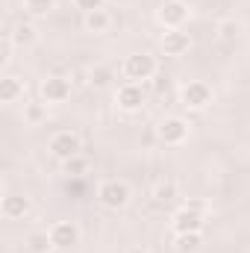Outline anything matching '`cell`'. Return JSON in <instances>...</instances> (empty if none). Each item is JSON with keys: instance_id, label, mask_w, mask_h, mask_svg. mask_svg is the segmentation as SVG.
Listing matches in <instances>:
<instances>
[{"instance_id": "2e32d148", "label": "cell", "mask_w": 250, "mask_h": 253, "mask_svg": "<svg viewBox=\"0 0 250 253\" xmlns=\"http://www.w3.org/2000/svg\"><path fill=\"white\" fill-rule=\"evenodd\" d=\"M9 36H12L15 47H33V44L39 42V30H36L30 21H21V24H15V27L9 30Z\"/></svg>"}, {"instance_id": "5b68a950", "label": "cell", "mask_w": 250, "mask_h": 253, "mask_svg": "<svg viewBox=\"0 0 250 253\" xmlns=\"http://www.w3.org/2000/svg\"><path fill=\"white\" fill-rule=\"evenodd\" d=\"M188 132H191V126H188V121L186 118H180V115H168V118H162L159 126H156L159 141L168 144V147H180V144H186Z\"/></svg>"}, {"instance_id": "e0dca14e", "label": "cell", "mask_w": 250, "mask_h": 253, "mask_svg": "<svg viewBox=\"0 0 250 253\" xmlns=\"http://www.w3.org/2000/svg\"><path fill=\"white\" fill-rule=\"evenodd\" d=\"M150 200H153L156 206H165V203L177 200V183H174L171 177L156 180V183H153V189H150Z\"/></svg>"}, {"instance_id": "cb8c5ba5", "label": "cell", "mask_w": 250, "mask_h": 253, "mask_svg": "<svg viewBox=\"0 0 250 253\" xmlns=\"http://www.w3.org/2000/svg\"><path fill=\"white\" fill-rule=\"evenodd\" d=\"M183 206H186V209H191V212H197V215H203V218H206V215L212 212V206H209V203H206L203 197H188Z\"/></svg>"}, {"instance_id": "9c48e42d", "label": "cell", "mask_w": 250, "mask_h": 253, "mask_svg": "<svg viewBox=\"0 0 250 253\" xmlns=\"http://www.w3.org/2000/svg\"><path fill=\"white\" fill-rule=\"evenodd\" d=\"M115 103H118L121 112H138L144 106V88H141V83H124L115 91Z\"/></svg>"}, {"instance_id": "d4e9b609", "label": "cell", "mask_w": 250, "mask_h": 253, "mask_svg": "<svg viewBox=\"0 0 250 253\" xmlns=\"http://www.w3.org/2000/svg\"><path fill=\"white\" fill-rule=\"evenodd\" d=\"M12 47H15V42H12V36L6 33V36H3V42H0V62H3V65L12 62Z\"/></svg>"}, {"instance_id": "7a4b0ae2", "label": "cell", "mask_w": 250, "mask_h": 253, "mask_svg": "<svg viewBox=\"0 0 250 253\" xmlns=\"http://www.w3.org/2000/svg\"><path fill=\"white\" fill-rule=\"evenodd\" d=\"M47 150H50V156H56L59 162H68V159H74V156L83 153V138H80V132H74V129H56V132L47 138Z\"/></svg>"}, {"instance_id": "4fadbf2b", "label": "cell", "mask_w": 250, "mask_h": 253, "mask_svg": "<svg viewBox=\"0 0 250 253\" xmlns=\"http://www.w3.org/2000/svg\"><path fill=\"white\" fill-rule=\"evenodd\" d=\"M83 27H85V33H91V36H103V33H109V27H112V15H109L106 9L85 12V15H83Z\"/></svg>"}, {"instance_id": "44dd1931", "label": "cell", "mask_w": 250, "mask_h": 253, "mask_svg": "<svg viewBox=\"0 0 250 253\" xmlns=\"http://www.w3.org/2000/svg\"><path fill=\"white\" fill-rule=\"evenodd\" d=\"M21 6L30 18H47L56 9V0H21Z\"/></svg>"}, {"instance_id": "603a6c76", "label": "cell", "mask_w": 250, "mask_h": 253, "mask_svg": "<svg viewBox=\"0 0 250 253\" xmlns=\"http://www.w3.org/2000/svg\"><path fill=\"white\" fill-rule=\"evenodd\" d=\"M44 118H47L44 103H24V121H27L30 126H39Z\"/></svg>"}, {"instance_id": "ffe728a7", "label": "cell", "mask_w": 250, "mask_h": 253, "mask_svg": "<svg viewBox=\"0 0 250 253\" xmlns=\"http://www.w3.org/2000/svg\"><path fill=\"white\" fill-rule=\"evenodd\" d=\"M24 248H27L30 253H50L53 251L50 233H47V230H33V233L24 239Z\"/></svg>"}, {"instance_id": "7402d4cb", "label": "cell", "mask_w": 250, "mask_h": 253, "mask_svg": "<svg viewBox=\"0 0 250 253\" xmlns=\"http://www.w3.org/2000/svg\"><path fill=\"white\" fill-rule=\"evenodd\" d=\"M88 168H91V162H88L83 153L74 156V159H68V162H62V171L68 177H83V174H88Z\"/></svg>"}, {"instance_id": "d6986e66", "label": "cell", "mask_w": 250, "mask_h": 253, "mask_svg": "<svg viewBox=\"0 0 250 253\" xmlns=\"http://www.w3.org/2000/svg\"><path fill=\"white\" fill-rule=\"evenodd\" d=\"M115 80V68L112 65H94L88 68V85L91 88H109Z\"/></svg>"}, {"instance_id": "3957f363", "label": "cell", "mask_w": 250, "mask_h": 253, "mask_svg": "<svg viewBox=\"0 0 250 253\" xmlns=\"http://www.w3.org/2000/svg\"><path fill=\"white\" fill-rule=\"evenodd\" d=\"M121 74L126 83H144L156 77V59L150 53H129L121 62Z\"/></svg>"}, {"instance_id": "7c38bea8", "label": "cell", "mask_w": 250, "mask_h": 253, "mask_svg": "<svg viewBox=\"0 0 250 253\" xmlns=\"http://www.w3.org/2000/svg\"><path fill=\"white\" fill-rule=\"evenodd\" d=\"M159 47H162L165 56H186L188 47H191V39H188V33H183V30H165Z\"/></svg>"}, {"instance_id": "30bf717a", "label": "cell", "mask_w": 250, "mask_h": 253, "mask_svg": "<svg viewBox=\"0 0 250 253\" xmlns=\"http://www.w3.org/2000/svg\"><path fill=\"white\" fill-rule=\"evenodd\" d=\"M0 212H3L6 221H21V218H27L33 212V197H27V194H6L3 203H0Z\"/></svg>"}, {"instance_id": "6da1fadb", "label": "cell", "mask_w": 250, "mask_h": 253, "mask_svg": "<svg viewBox=\"0 0 250 253\" xmlns=\"http://www.w3.org/2000/svg\"><path fill=\"white\" fill-rule=\"evenodd\" d=\"M97 200H100V206L118 212V209L129 206V200H132V189H129V183H124V180L109 177V180H103V183L97 186Z\"/></svg>"}, {"instance_id": "8fae6325", "label": "cell", "mask_w": 250, "mask_h": 253, "mask_svg": "<svg viewBox=\"0 0 250 253\" xmlns=\"http://www.w3.org/2000/svg\"><path fill=\"white\" fill-rule=\"evenodd\" d=\"M203 224H206V218L186 209V206H180L174 212V218H171V230L174 233H203Z\"/></svg>"}, {"instance_id": "4316f807", "label": "cell", "mask_w": 250, "mask_h": 253, "mask_svg": "<svg viewBox=\"0 0 250 253\" xmlns=\"http://www.w3.org/2000/svg\"><path fill=\"white\" fill-rule=\"evenodd\" d=\"M129 253H150V251H144V248H132Z\"/></svg>"}, {"instance_id": "277c9868", "label": "cell", "mask_w": 250, "mask_h": 253, "mask_svg": "<svg viewBox=\"0 0 250 253\" xmlns=\"http://www.w3.org/2000/svg\"><path fill=\"white\" fill-rule=\"evenodd\" d=\"M212 100H215L212 88H209L206 83H200V80H188L186 85L180 88V103H183L186 109H191V112H203V109H209Z\"/></svg>"}, {"instance_id": "9a60e30c", "label": "cell", "mask_w": 250, "mask_h": 253, "mask_svg": "<svg viewBox=\"0 0 250 253\" xmlns=\"http://www.w3.org/2000/svg\"><path fill=\"white\" fill-rule=\"evenodd\" d=\"M24 97V80L15 74H6L0 80V103H18Z\"/></svg>"}, {"instance_id": "52a82bcc", "label": "cell", "mask_w": 250, "mask_h": 253, "mask_svg": "<svg viewBox=\"0 0 250 253\" xmlns=\"http://www.w3.org/2000/svg\"><path fill=\"white\" fill-rule=\"evenodd\" d=\"M39 91H42V100H44V103H53V106H56V103H65V100H71L74 83H71L68 77L50 74V77H44V80H42Z\"/></svg>"}, {"instance_id": "5bb4252c", "label": "cell", "mask_w": 250, "mask_h": 253, "mask_svg": "<svg viewBox=\"0 0 250 253\" xmlns=\"http://www.w3.org/2000/svg\"><path fill=\"white\" fill-rule=\"evenodd\" d=\"M239 33H242V24H239L236 18H221V21L215 24V39H218V44H224V47L236 44V42H239Z\"/></svg>"}, {"instance_id": "ac0fdd59", "label": "cell", "mask_w": 250, "mask_h": 253, "mask_svg": "<svg viewBox=\"0 0 250 253\" xmlns=\"http://www.w3.org/2000/svg\"><path fill=\"white\" fill-rule=\"evenodd\" d=\"M174 251L177 253H200L203 251V233H174Z\"/></svg>"}, {"instance_id": "484cf974", "label": "cell", "mask_w": 250, "mask_h": 253, "mask_svg": "<svg viewBox=\"0 0 250 253\" xmlns=\"http://www.w3.org/2000/svg\"><path fill=\"white\" fill-rule=\"evenodd\" d=\"M71 3H74V6H77V9H80L83 15H85V12H94V9H103V3H106V0H71Z\"/></svg>"}, {"instance_id": "ba28073f", "label": "cell", "mask_w": 250, "mask_h": 253, "mask_svg": "<svg viewBox=\"0 0 250 253\" xmlns=\"http://www.w3.org/2000/svg\"><path fill=\"white\" fill-rule=\"evenodd\" d=\"M47 233H50L53 251H74L80 245V239H83V233H80V227L74 221H56V224H50Z\"/></svg>"}, {"instance_id": "8992f818", "label": "cell", "mask_w": 250, "mask_h": 253, "mask_svg": "<svg viewBox=\"0 0 250 253\" xmlns=\"http://www.w3.org/2000/svg\"><path fill=\"white\" fill-rule=\"evenodd\" d=\"M191 18V9H188L186 0H165L159 9H156V21L165 27V30H183Z\"/></svg>"}]
</instances>
